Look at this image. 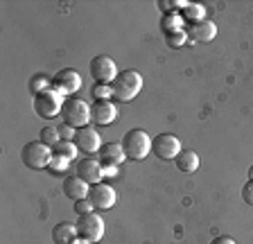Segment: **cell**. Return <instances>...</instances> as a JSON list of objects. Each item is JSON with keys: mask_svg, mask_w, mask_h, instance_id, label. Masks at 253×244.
Listing matches in <instances>:
<instances>
[{"mask_svg": "<svg viewBox=\"0 0 253 244\" xmlns=\"http://www.w3.org/2000/svg\"><path fill=\"white\" fill-rule=\"evenodd\" d=\"M77 226L70 222H59L57 226L52 228V240L54 244H73L77 240Z\"/></svg>", "mask_w": 253, "mask_h": 244, "instance_id": "cell-17", "label": "cell"}, {"mask_svg": "<svg viewBox=\"0 0 253 244\" xmlns=\"http://www.w3.org/2000/svg\"><path fill=\"white\" fill-rule=\"evenodd\" d=\"M21 161L30 170H41V167H47L50 161H52V149L47 145H43L41 140H32V143L23 145Z\"/></svg>", "mask_w": 253, "mask_h": 244, "instance_id": "cell-4", "label": "cell"}, {"mask_svg": "<svg viewBox=\"0 0 253 244\" xmlns=\"http://www.w3.org/2000/svg\"><path fill=\"white\" fill-rule=\"evenodd\" d=\"M122 149H125L126 159L142 161L152 152V138H149V133L145 129H129L122 136Z\"/></svg>", "mask_w": 253, "mask_h": 244, "instance_id": "cell-2", "label": "cell"}, {"mask_svg": "<svg viewBox=\"0 0 253 244\" xmlns=\"http://www.w3.org/2000/svg\"><path fill=\"white\" fill-rule=\"evenodd\" d=\"M161 30H163L165 34L185 30V21H183V16H181V11H169V14H163V18H161Z\"/></svg>", "mask_w": 253, "mask_h": 244, "instance_id": "cell-19", "label": "cell"}, {"mask_svg": "<svg viewBox=\"0 0 253 244\" xmlns=\"http://www.w3.org/2000/svg\"><path fill=\"white\" fill-rule=\"evenodd\" d=\"M61 118L66 124L75 129L88 127L90 124V106L84 100H77V97H66L61 106Z\"/></svg>", "mask_w": 253, "mask_h": 244, "instance_id": "cell-3", "label": "cell"}, {"mask_svg": "<svg viewBox=\"0 0 253 244\" xmlns=\"http://www.w3.org/2000/svg\"><path fill=\"white\" fill-rule=\"evenodd\" d=\"M102 172H104V176H116L118 167H113V165H102Z\"/></svg>", "mask_w": 253, "mask_h": 244, "instance_id": "cell-31", "label": "cell"}, {"mask_svg": "<svg viewBox=\"0 0 253 244\" xmlns=\"http://www.w3.org/2000/svg\"><path fill=\"white\" fill-rule=\"evenodd\" d=\"M165 41H168V45L169 48H183L185 43L190 41L188 39V32H185V30H181V32H172V34H165Z\"/></svg>", "mask_w": 253, "mask_h": 244, "instance_id": "cell-24", "label": "cell"}, {"mask_svg": "<svg viewBox=\"0 0 253 244\" xmlns=\"http://www.w3.org/2000/svg\"><path fill=\"white\" fill-rule=\"evenodd\" d=\"M52 86V80H47L45 75H34L30 81V90L34 93V95H39V93H43V90H47Z\"/></svg>", "mask_w": 253, "mask_h": 244, "instance_id": "cell-23", "label": "cell"}, {"mask_svg": "<svg viewBox=\"0 0 253 244\" xmlns=\"http://www.w3.org/2000/svg\"><path fill=\"white\" fill-rule=\"evenodd\" d=\"M77 152H79L77 145L70 143V140H59L52 147V156H61V159H66V161H73L75 156H77Z\"/></svg>", "mask_w": 253, "mask_h": 244, "instance_id": "cell-21", "label": "cell"}, {"mask_svg": "<svg viewBox=\"0 0 253 244\" xmlns=\"http://www.w3.org/2000/svg\"><path fill=\"white\" fill-rule=\"evenodd\" d=\"M75 174L82 176L88 186H93V183H102L104 172H102V163L97 159H93V156H84V159H79L77 163H75Z\"/></svg>", "mask_w": 253, "mask_h": 244, "instance_id": "cell-11", "label": "cell"}, {"mask_svg": "<svg viewBox=\"0 0 253 244\" xmlns=\"http://www.w3.org/2000/svg\"><path fill=\"white\" fill-rule=\"evenodd\" d=\"M90 203H93L95 210H111V208L116 206V190L106 183H93L88 188V197H86Z\"/></svg>", "mask_w": 253, "mask_h": 244, "instance_id": "cell-10", "label": "cell"}, {"mask_svg": "<svg viewBox=\"0 0 253 244\" xmlns=\"http://www.w3.org/2000/svg\"><path fill=\"white\" fill-rule=\"evenodd\" d=\"M57 131H59V138L61 140H70V143H75V133H77V129L75 127H70V124L61 122V124H57Z\"/></svg>", "mask_w": 253, "mask_h": 244, "instance_id": "cell-26", "label": "cell"}, {"mask_svg": "<svg viewBox=\"0 0 253 244\" xmlns=\"http://www.w3.org/2000/svg\"><path fill=\"white\" fill-rule=\"evenodd\" d=\"M183 152L181 140L174 133H158L152 138V154H156L161 161H172Z\"/></svg>", "mask_w": 253, "mask_h": 244, "instance_id": "cell-8", "label": "cell"}, {"mask_svg": "<svg viewBox=\"0 0 253 244\" xmlns=\"http://www.w3.org/2000/svg\"><path fill=\"white\" fill-rule=\"evenodd\" d=\"M90 95H93V100H111V86L95 84L93 88H90Z\"/></svg>", "mask_w": 253, "mask_h": 244, "instance_id": "cell-25", "label": "cell"}, {"mask_svg": "<svg viewBox=\"0 0 253 244\" xmlns=\"http://www.w3.org/2000/svg\"><path fill=\"white\" fill-rule=\"evenodd\" d=\"M188 32V39L192 43H208L217 37V25L212 21H199V23H192V25L185 27Z\"/></svg>", "mask_w": 253, "mask_h": 244, "instance_id": "cell-14", "label": "cell"}, {"mask_svg": "<svg viewBox=\"0 0 253 244\" xmlns=\"http://www.w3.org/2000/svg\"><path fill=\"white\" fill-rule=\"evenodd\" d=\"M88 183H86L82 176H77V174H70V176H66L63 179V186H61V190H63V195L68 197V199H73V202H79V199H86L88 197Z\"/></svg>", "mask_w": 253, "mask_h": 244, "instance_id": "cell-15", "label": "cell"}, {"mask_svg": "<svg viewBox=\"0 0 253 244\" xmlns=\"http://www.w3.org/2000/svg\"><path fill=\"white\" fill-rule=\"evenodd\" d=\"M73 244H90V242H86V240H82V238H79V240H75Z\"/></svg>", "mask_w": 253, "mask_h": 244, "instance_id": "cell-32", "label": "cell"}, {"mask_svg": "<svg viewBox=\"0 0 253 244\" xmlns=\"http://www.w3.org/2000/svg\"><path fill=\"white\" fill-rule=\"evenodd\" d=\"M181 16H183V21L188 23V25L199 23V21H204V16H206V7L204 5H195V2H188L185 9L181 11Z\"/></svg>", "mask_w": 253, "mask_h": 244, "instance_id": "cell-20", "label": "cell"}, {"mask_svg": "<svg viewBox=\"0 0 253 244\" xmlns=\"http://www.w3.org/2000/svg\"><path fill=\"white\" fill-rule=\"evenodd\" d=\"M77 235L82 240L90 244H97L102 238H104V222H102L100 215H95V212H88V215H79L77 222Z\"/></svg>", "mask_w": 253, "mask_h": 244, "instance_id": "cell-5", "label": "cell"}, {"mask_svg": "<svg viewBox=\"0 0 253 244\" xmlns=\"http://www.w3.org/2000/svg\"><path fill=\"white\" fill-rule=\"evenodd\" d=\"M73 203H75V212H77V215H88V212L95 210L88 199H79V202H73Z\"/></svg>", "mask_w": 253, "mask_h": 244, "instance_id": "cell-28", "label": "cell"}, {"mask_svg": "<svg viewBox=\"0 0 253 244\" xmlns=\"http://www.w3.org/2000/svg\"><path fill=\"white\" fill-rule=\"evenodd\" d=\"M249 179L253 181V165H251V167H249Z\"/></svg>", "mask_w": 253, "mask_h": 244, "instance_id": "cell-33", "label": "cell"}, {"mask_svg": "<svg viewBox=\"0 0 253 244\" xmlns=\"http://www.w3.org/2000/svg\"><path fill=\"white\" fill-rule=\"evenodd\" d=\"M211 244H237L233 238H228V235H219V238H215Z\"/></svg>", "mask_w": 253, "mask_h": 244, "instance_id": "cell-30", "label": "cell"}, {"mask_svg": "<svg viewBox=\"0 0 253 244\" xmlns=\"http://www.w3.org/2000/svg\"><path fill=\"white\" fill-rule=\"evenodd\" d=\"M68 163H70V161L61 159V156H52V161H50V165H47V170L54 172V174H59V172H66Z\"/></svg>", "mask_w": 253, "mask_h": 244, "instance_id": "cell-27", "label": "cell"}, {"mask_svg": "<svg viewBox=\"0 0 253 244\" xmlns=\"http://www.w3.org/2000/svg\"><path fill=\"white\" fill-rule=\"evenodd\" d=\"M75 145H77L79 152H84V154H93V152H100L102 138H100V133L88 124V127L77 129V133H75Z\"/></svg>", "mask_w": 253, "mask_h": 244, "instance_id": "cell-12", "label": "cell"}, {"mask_svg": "<svg viewBox=\"0 0 253 244\" xmlns=\"http://www.w3.org/2000/svg\"><path fill=\"white\" fill-rule=\"evenodd\" d=\"M142 88V77L136 70H120L116 81L111 84V100L131 102Z\"/></svg>", "mask_w": 253, "mask_h": 244, "instance_id": "cell-1", "label": "cell"}, {"mask_svg": "<svg viewBox=\"0 0 253 244\" xmlns=\"http://www.w3.org/2000/svg\"><path fill=\"white\" fill-rule=\"evenodd\" d=\"M90 77H93L95 84H106L111 86L118 77V66L116 61L106 54H100V57L90 59Z\"/></svg>", "mask_w": 253, "mask_h": 244, "instance_id": "cell-7", "label": "cell"}, {"mask_svg": "<svg viewBox=\"0 0 253 244\" xmlns=\"http://www.w3.org/2000/svg\"><path fill=\"white\" fill-rule=\"evenodd\" d=\"M118 118V109L116 104L111 100H95L93 104H90V120L95 122V124H111V122Z\"/></svg>", "mask_w": 253, "mask_h": 244, "instance_id": "cell-13", "label": "cell"}, {"mask_svg": "<svg viewBox=\"0 0 253 244\" xmlns=\"http://www.w3.org/2000/svg\"><path fill=\"white\" fill-rule=\"evenodd\" d=\"M174 163H176V167H179L181 172H188V174H192V172L199 170V154L197 152H192V149H183L176 159H174Z\"/></svg>", "mask_w": 253, "mask_h": 244, "instance_id": "cell-18", "label": "cell"}, {"mask_svg": "<svg viewBox=\"0 0 253 244\" xmlns=\"http://www.w3.org/2000/svg\"><path fill=\"white\" fill-rule=\"evenodd\" d=\"M39 140H41L43 145H47V147L52 149L61 138H59L57 127H43V129H41V136H39Z\"/></svg>", "mask_w": 253, "mask_h": 244, "instance_id": "cell-22", "label": "cell"}, {"mask_svg": "<svg viewBox=\"0 0 253 244\" xmlns=\"http://www.w3.org/2000/svg\"><path fill=\"white\" fill-rule=\"evenodd\" d=\"M66 97L59 95L57 90L47 88L39 95H34V111L39 113V118H54V116H61V106Z\"/></svg>", "mask_w": 253, "mask_h": 244, "instance_id": "cell-6", "label": "cell"}, {"mask_svg": "<svg viewBox=\"0 0 253 244\" xmlns=\"http://www.w3.org/2000/svg\"><path fill=\"white\" fill-rule=\"evenodd\" d=\"M242 199H244V203L253 206V181L251 179H249L247 183L242 186Z\"/></svg>", "mask_w": 253, "mask_h": 244, "instance_id": "cell-29", "label": "cell"}, {"mask_svg": "<svg viewBox=\"0 0 253 244\" xmlns=\"http://www.w3.org/2000/svg\"><path fill=\"white\" fill-rule=\"evenodd\" d=\"M125 159H126V154H125V149H122V143H106V145H102L100 152H97V161H100L102 165H113V167H118Z\"/></svg>", "mask_w": 253, "mask_h": 244, "instance_id": "cell-16", "label": "cell"}, {"mask_svg": "<svg viewBox=\"0 0 253 244\" xmlns=\"http://www.w3.org/2000/svg\"><path fill=\"white\" fill-rule=\"evenodd\" d=\"M50 88L57 90L59 95H63V97H70L82 88V75L73 68H63L52 77V86Z\"/></svg>", "mask_w": 253, "mask_h": 244, "instance_id": "cell-9", "label": "cell"}]
</instances>
